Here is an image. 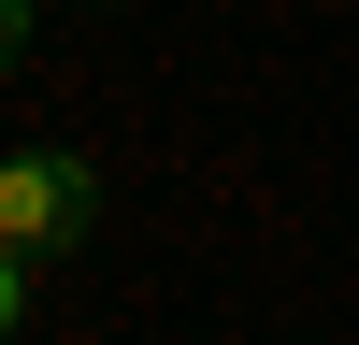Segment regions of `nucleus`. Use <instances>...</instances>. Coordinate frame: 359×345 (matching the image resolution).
I'll list each match as a JSON object with an SVG mask.
<instances>
[{"instance_id": "obj_1", "label": "nucleus", "mask_w": 359, "mask_h": 345, "mask_svg": "<svg viewBox=\"0 0 359 345\" xmlns=\"http://www.w3.org/2000/svg\"><path fill=\"white\" fill-rule=\"evenodd\" d=\"M86 230H101V172H86L72 144H15V158H0V245L57 273Z\"/></svg>"}, {"instance_id": "obj_2", "label": "nucleus", "mask_w": 359, "mask_h": 345, "mask_svg": "<svg viewBox=\"0 0 359 345\" xmlns=\"http://www.w3.org/2000/svg\"><path fill=\"white\" fill-rule=\"evenodd\" d=\"M29 288H43V259H15V245H0V345L29 331Z\"/></svg>"}, {"instance_id": "obj_3", "label": "nucleus", "mask_w": 359, "mask_h": 345, "mask_svg": "<svg viewBox=\"0 0 359 345\" xmlns=\"http://www.w3.org/2000/svg\"><path fill=\"white\" fill-rule=\"evenodd\" d=\"M29 43H43V0H0V72H29Z\"/></svg>"}]
</instances>
